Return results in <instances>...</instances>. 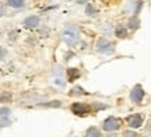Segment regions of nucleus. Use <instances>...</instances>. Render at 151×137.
<instances>
[{
  "mask_svg": "<svg viewBox=\"0 0 151 137\" xmlns=\"http://www.w3.org/2000/svg\"><path fill=\"white\" fill-rule=\"evenodd\" d=\"M60 38L69 46H74V45H77L80 42V28L77 25H74V24L66 25L60 31Z\"/></svg>",
  "mask_w": 151,
  "mask_h": 137,
  "instance_id": "obj_1",
  "label": "nucleus"
},
{
  "mask_svg": "<svg viewBox=\"0 0 151 137\" xmlns=\"http://www.w3.org/2000/svg\"><path fill=\"white\" fill-rule=\"evenodd\" d=\"M97 50L99 53H102V55H111V53L115 52V44L111 42L109 39L101 37L97 41Z\"/></svg>",
  "mask_w": 151,
  "mask_h": 137,
  "instance_id": "obj_2",
  "label": "nucleus"
},
{
  "mask_svg": "<svg viewBox=\"0 0 151 137\" xmlns=\"http://www.w3.org/2000/svg\"><path fill=\"white\" fill-rule=\"evenodd\" d=\"M120 126H122V121L115 118V116H111L108 119H105L102 123V129L105 132H116V130L120 129Z\"/></svg>",
  "mask_w": 151,
  "mask_h": 137,
  "instance_id": "obj_3",
  "label": "nucleus"
},
{
  "mask_svg": "<svg viewBox=\"0 0 151 137\" xmlns=\"http://www.w3.org/2000/svg\"><path fill=\"white\" fill-rule=\"evenodd\" d=\"M144 97H146L144 88L141 87L140 84H136L134 87L132 88V91H130V99H132L133 102H136V104H140Z\"/></svg>",
  "mask_w": 151,
  "mask_h": 137,
  "instance_id": "obj_4",
  "label": "nucleus"
},
{
  "mask_svg": "<svg viewBox=\"0 0 151 137\" xmlns=\"http://www.w3.org/2000/svg\"><path fill=\"white\" fill-rule=\"evenodd\" d=\"M45 99V95H41L38 93H31V91H27L20 95V101L22 102H41Z\"/></svg>",
  "mask_w": 151,
  "mask_h": 137,
  "instance_id": "obj_5",
  "label": "nucleus"
},
{
  "mask_svg": "<svg viewBox=\"0 0 151 137\" xmlns=\"http://www.w3.org/2000/svg\"><path fill=\"white\" fill-rule=\"evenodd\" d=\"M52 77H53V82L58 84V85H65L66 81H65V70L62 67L56 66L52 69Z\"/></svg>",
  "mask_w": 151,
  "mask_h": 137,
  "instance_id": "obj_6",
  "label": "nucleus"
},
{
  "mask_svg": "<svg viewBox=\"0 0 151 137\" xmlns=\"http://www.w3.org/2000/svg\"><path fill=\"white\" fill-rule=\"evenodd\" d=\"M10 116H11V109L7 108V106H1L0 108V125L3 127L9 126L11 123L10 121Z\"/></svg>",
  "mask_w": 151,
  "mask_h": 137,
  "instance_id": "obj_7",
  "label": "nucleus"
},
{
  "mask_svg": "<svg viewBox=\"0 0 151 137\" xmlns=\"http://www.w3.org/2000/svg\"><path fill=\"white\" fill-rule=\"evenodd\" d=\"M143 125V116L140 113H133L127 118V126L132 129H139Z\"/></svg>",
  "mask_w": 151,
  "mask_h": 137,
  "instance_id": "obj_8",
  "label": "nucleus"
},
{
  "mask_svg": "<svg viewBox=\"0 0 151 137\" xmlns=\"http://www.w3.org/2000/svg\"><path fill=\"white\" fill-rule=\"evenodd\" d=\"M71 112L76 115H86L88 112V106L86 104H81V102H76L71 105Z\"/></svg>",
  "mask_w": 151,
  "mask_h": 137,
  "instance_id": "obj_9",
  "label": "nucleus"
},
{
  "mask_svg": "<svg viewBox=\"0 0 151 137\" xmlns=\"http://www.w3.org/2000/svg\"><path fill=\"white\" fill-rule=\"evenodd\" d=\"M41 24V18L38 16H29L24 20V27L27 28H37Z\"/></svg>",
  "mask_w": 151,
  "mask_h": 137,
  "instance_id": "obj_10",
  "label": "nucleus"
},
{
  "mask_svg": "<svg viewBox=\"0 0 151 137\" xmlns=\"http://www.w3.org/2000/svg\"><path fill=\"white\" fill-rule=\"evenodd\" d=\"M86 137H102V133L99 132L98 127L92 126V127H90V129H87Z\"/></svg>",
  "mask_w": 151,
  "mask_h": 137,
  "instance_id": "obj_11",
  "label": "nucleus"
},
{
  "mask_svg": "<svg viewBox=\"0 0 151 137\" xmlns=\"http://www.w3.org/2000/svg\"><path fill=\"white\" fill-rule=\"evenodd\" d=\"M7 4L13 9H21L25 6V0H7Z\"/></svg>",
  "mask_w": 151,
  "mask_h": 137,
  "instance_id": "obj_12",
  "label": "nucleus"
},
{
  "mask_svg": "<svg viewBox=\"0 0 151 137\" xmlns=\"http://www.w3.org/2000/svg\"><path fill=\"white\" fill-rule=\"evenodd\" d=\"M67 76H69V81H74L76 78L80 76V73H78V70H76V69H69L67 70Z\"/></svg>",
  "mask_w": 151,
  "mask_h": 137,
  "instance_id": "obj_13",
  "label": "nucleus"
},
{
  "mask_svg": "<svg viewBox=\"0 0 151 137\" xmlns=\"http://www.w3.org/2000/svg\"><path fill=\"white\" fill-rule=\"evenodd\" d=\"M115 34H116V37L118 38H126V29H124L122 25H119V27H116V29H115Z\"/></svg>",
  "mask_w": 151,
  "mask_h": 137,
  "instance_id": "obj_14",
  "label": "nucleus"
},
{
  "mask_svg": "<svg viewBox=\"0 0 151 137\" xmlns=\"http://www.w3.org/2000/svg\"><path fill=\"white\" fill-rule=\"evenodd\" d=\"M41 106H43V108H59V106H62V102L60 101H50L49 104H41Z\"/></svg>",
  "mask_w": 151,
  "mask_h": 137,
  "instance_id": "obj_15",
  "label": "nucleus"
},
{
  "mask_svg": "<svg viewBox=\"0 0 151 137\" xmlns=\"http://www.w3.org/2000/svg\"><path fill=\"white\" fill-rule=\"evenodd\" d=\"M95 13H97V10L92 7L91 3H88V4H87V7H86V14H87V16H92V17H94V16H95Z\"/></svg>",
  "mask_w": 151,
  "mask_h": 137,
  "instance_id": "obj_16",
  "label": "nucleus"
},
{
  "mask_svg": "<svg viewBox=\"0 0 151 137\" xmlns=\"http://www.w3.org/2000/svg\"><path fill=\"white\" fill-rule=\"evenodd\" d=\"M9 101H11V95L10 94H1L0 95V102H9Z\"/></svg>",
  "mask_w": 151,
  "mask_h": 137,
  "instance_id": "obj_17",
  "label": "nucleus"
},
{
  "mask_svg": "<svg viewBox=\"0 0 151 137\" xmlns=\"http://www.w3.org/2000/svg\"><path fill=\"white\" fill-rule=\"evenodd\" d=\"M139 134L136 132H133V130H126V132H123V134H122V137H137Z\"/></svg>",
  "mask_w": 151,
  "mask_h": 137,
  "instance_id": "obj_18",
  "label": "nucleus"
},
{
  "mask_svg": "<svg viewBox=\"0 0 151 137\" xmlns=\"http://www.w3.org/2000/svg\"><path fill=\"white\" fill-rule=\"evenodd\" d=\"M129 28H137L139 27V20H133V18H130L129 20V25H127Z\"/></svg>",
  "mask_w": 151,
  "mask_h": 137,
  "instance_id": "obj_19",
  "label": "nucleus"
},
{
  "mask_svg": "<svg viewBox=\"0 0 151 137\" xmlns=\"http://www.w3.org/2000/svg\"><path fill=\"white\" fill-rule=\"evenodd\" d=\"M6 55H7V50H6L3 46H0V60H1V59H4Z\"/></svg>",
  "mask_w": 151,
  "mask_h": 137,
  "instance_id": "obj_20",
  "label": "nucleus"
},
{
  "mask_svg": "<svg viewBox=\"0 0 151 137\" xmlns=\"http://www.w3.org/2000/svg\"><path fill=\"white\" fill-rule=\"evenodd\" d=\"M73 94H86V93H83V88L81 87H76L73 88Z\"/></svg>",
  "mask_w": 151,
  "mask_h": 137,
  "instance_id": "obj_21",
  "label": "nucleus"
},
{
  "mask_svg": "<svg viewBox=\"0 0 151 137\" xmlns=\"http://www.w3.org/2000/svg\"><path fill=\"white\" fill-rule=\"evenodd\" d=\"M6 14V9H4V6L0 3V17H3Z\"/></svg>",
  "mask_w": 151,
  "mask_h": 137,
  "instance_id": "obj_22",
  "label": "nucleus"
},
{
  "mask_svg": "<svg viewBox=\"0 0 151 137\" xmlns=\"http://www.w3.org/2000/svg\"><path fill=\"white\" fill-rule=\"evenodd\" d=\"M90 0H76V3L77 4H86V3H88Z\"/></svg>",
  "mask_w": 151,
  "mask_h": 137,
  "instance_id": "obj_23",
  "label": "nucleus"
},
{
  "mask_svg": "<svg viewBox=\"0 0 151 137\" xmlns=\"http://www.w3.org/2000/svg\"><path fill=\"white\" fill-rule=\"evenodd\" d=\"M71 137H78V136H71Z\"/></svg>",
  "mask_w": 151,
  "mask_h": 137,
  "instance_id": "obj_24",
  "label": "nucleus"
}]
</instances>
